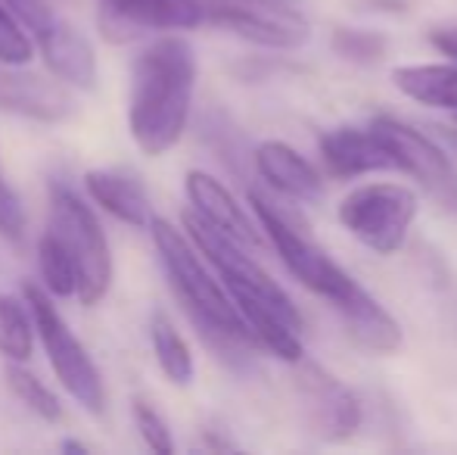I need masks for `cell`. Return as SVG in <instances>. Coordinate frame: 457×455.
Wrapping results in <instances>:
<instances>
[{
	"label": "cell",
	"instance_id": "6da1fadb",
	"mask_svg": "<svg viewBox=\"0 0 457 455\" xmlns=\"http://www.w3.org/2000/svg\"><path fill=\"white\" fill-rule=\"evenodd\" d=\"M196 91V50L181 35L153 41L131 66L128 131L146 156H162L184 138Z\"/></svg>",
	"mask_w": 457,
	"mask_h": 455
},
{
	"label": "cell",
	"instance_id": "7a4b0ae2",
	"mask_svg": "<svg viewBox=\"0 0 457 455\" xmlns=\"http://www.w3.org/2000/svg\"><path fill=\"white\" fill-rule=\"evenodd\" d=\"M249 206L255 209L259 225L268 234L277 256L283 259L287 272L293 274L302 287H308L312 293L324 297L327 303L343 316L345 328H349L352 334H367L370 328H377L386 309L305 234L302 222L287 215L271 197L259 194V190L249 194Z\"/></svg>",
	"mask_w": 457,
	"mask_h": 455
},
{
	"label": "cell",
	"instance_id": "3957f363",
	"mask_svg": "<svg viewBox=\"0 0 457 455\" xmlns=\"http://www.w3.org/2000/svg\"><path fill=\"white\" fill-rule=\"evenodd\" d=\"M146 228L153 234L165 274H169L171 287H175L178 299L184 303L193 324L205 337H215L221 343H255L230 293L209 272V262L203 259L196 243L187 237V231H178L171 222L156 219V215Z\"/></svg>",
	"mask_w": 457,
	"mask_h": 455
},
{
	"label": "cell",
	"instance_id": "277c9868",
	"mask_svg": "<svg viewBox=\"0 0 457 455\" xmlns=\"http://www.w3.org/2000/svg\"><path fill=\"white\" fill-rule=\"evenodd\" d=\"M22 297L31 312V322H35V337L44 346V356H47L56 381L62 383V390H66L87 415H94V418L103 415L106 412L103 375L94 365L91 352L85 350V343L69 328L62 312L54 306V297H50L41 284H25Z\"/></svg>",
	"mask_w": 457,
	"mask_h": 455
},
{
	"label": "cell",
	"instance_id": "5b68a950",
	"mask_svg": "<svg viewBox=\"0 0 457 455\" xmlns=\"http://www.w3.org/2000/svg\"><path fill=\"white\" fill-rule=\"evenodd\" d=\"M44 231H50L69 249L75 268H79L75 297L85 306H96L112 284V253H109V240L103 234V225L96 222L94 209L69 184L54 181Z\"/></svg>",
	"mask_w": 457,
	"mask_h": 455
},
{
	"label": "cell",
	"instance_id": "8992f818",
	"mask_svg": "<svg viewBox=\"0 0 457 455\" xmlns=\"http://www.w3.org/2000/svg\"><path fill=\"white\" fill-rule=\"evenodd\" d=\"M417 219L414 190L402 184H364L339 203V222L373 253H398Z\"/></svg>",
	"mask_w": 457,
	"mask_h": 455
},
{
	"label": "cell",
	"instance_id": "52a82bcc",
	"mask_svg": "<svg viewBox=\"0 0 457 455\" xmlns=\"http://www.w3.org/2000/svg\"><path fill=\"white\" fill-rule=\"evenodd\" d=\"M370 131L386 144L392 156V165L411 175L439 206L457 209V169L452 159L439 150V144L427 138L417 128L404 125V122L392 119V115H379L373 119Z\"/></svg>",
	"mask_w": 457,
	"mask_h": 455
},
{
	"label": "cell",
	"instance_id": "ba28073f",
	"mask_svg": "<svg viewBox=\"0 0 457 455\" xmlns=\"http://www.w3.org/2000/svg\"><path fill=\"white\" fill-rule=\"evenodd\" d=\"M205 19L262 47L295 50L308 41V19L289 0H203Z\"/></svg>",
	"mask_w": 457,
	"mask_h": 455
},
{
	"label": "cell",
	"instance_id": "9c48e42d",
	"mask_svg": "<svg viewBox=\"0 0 457 455\" xmlns=\"http://www.w3.org/2000/svg\"><path fill=\"white\" fill-rule=\"evenodd\" d=\"M106 41L131 44L146 31H187L205 22L203 0H96Z\"/></svg>",
	"mask_w": 457,
	"mask_h": 455
},
{
	"label": "cell",
	"instance_id": "30bf717a",
	"mask_svg": "<svg viewBox=\"0 0 457 455\" xmlns=\"http://www.w3.org/2000/svg\"><path fill=\"white\" fill-rule=\"evenodd\" d=\"M31 44L41 50L44 63L54 72V79H60L62 85L79 88V91H94L96 88V54L94 44L87 41V35H81L72 22L50 13L35 31H29Z\"/></svg>",
	"mask_w": 457,
	"mask_h": 455
},
{
	"label": "cell",
	"instance_id": "8fae6325",
	"mask_svg": "<svg viewBox=\"0 0 457 455\" xmlns=\"http://www.w3.org/2000/svg\"><path fill=\"white\" fill-rule=\"evenodd\" d=\"M184 190L190 200V213H196L212 228L234 237L243 247H262L259 225L249 219V213L237 203V197L224 188V181H218L215 175L203 169H190L184 178Z\"/></svg>",
	"mask_w": 457,
	"mask_h": 455
},
{
	"label": "cell",
	"instance_id": "7c38bea8",
	"mask_svg": "<svg viewBox=\"0 0 457 455\" xmlns=\"http://www.w3.org/2000/svg\"><path fill=\"white\" fill-rule=\"evenodd\" d=\"M10 72H0V110L29 115L37 122H60L72 115L75 100L69 85L60 79H41L31 72H16L22 66H6Z\"/></svg>",
	"mask_w": 457,
	"mask_h": 455
},
{
	"label": "cell",
	"instance_id": "4fadbf2b",
	"mask_svg": "<svg viewBox=\"0 0 457 455\" xmlns=\"http://www.w3.org/2000/svg\"><path fill=\"white\" fill-rule=\"evenodd\" d=\"M302 390H305V406L312 412V425L320 437L343 440L361 425L358 400L337 377L324 375L320 368H308L302 375Z\"/></svg>",
	"mask_w": 457,
	"mask_h": 455
},
{
	"label": "cell",
	"instance_id": "5bb4252c",
	"mask_svg": "<svg viewBox=\"0 0 457 455\" xmlns=\"http://www.w3.org/2000/svg\"><path fill=\"white\" fill-rule=\"evenodd\" d=\"M253 159L259 175L271 184L277 194L299 203L324 200V181H320L318 169L289 144H283V140H265V144L255 147Z\"/></svg>",
	"mask_w": 457,
	"mask_h": 455
},
{
	"label": "cell",
	"instance_id": "9a60e30c",
	"mask_svg": "<svg viewBox=\"0 0 457 455\" xmlns=\"http://www.w3.org/2000/svg\"><path fill=\"white\" fill-rule=\"evenodd\" d=\"M320 156H324L327 169L339 178H358V175H370V172L395 169L386 144L370 128L361 131V128L345 125L337 128V131H327L320 138Z\"/></svg>",
	"mask_w": 457,
	"mask_h": 455
},
{
	"label": "cell",
	"instance_id": "2e32d148",
	"mask_svg": "<svg viewBox=\"0 0 457 455\" xmlns=\"http://www.w3.org/2000/svg\"><path fill=\"white\" fill-rule=\"evenodd\" d=\"M85 190L103 213L131 228H146L153 222V203L146 188L134 175L115 169L85 172Z\"/></svg>",
	"mask_w": 457,
	"mask_h": 455
},
{
	"label": "cell",
	"instance_id": "e0dca14e",
	"mask_svg": "<svg viewBox=\"0 0 457 455\" xmlns=\"http://www.w3.org/2000/svg\"><path fill=\"white\" fill-rule=\"evenodd\" d=\"M392 81L408 100L436 110L457 113V63L439 66H398L392 69Z\"/></svg>",
	"mask_w": 457,
	"mask_h": 455
},
{
	"label": "cell",
	"instance_id": "ac0fdd59",
	"mask_svg": "<svg viewBox=\"0 0 457 455\" xmlns=\"http://www.w3.org/2000/svg\"><path fill=\"white\" fill-rule=\"evenodd\" d=\"M150 343H153V356H156L159 368H162V375L169 377L175 387L193 383L196 362H193L190 343L184 341V334L175 328V322H171L162 309H156L150 318Z\"/></svg>",
	"mask_w": 457,
	"mask_h": 455
},
{
	"label": "cell",
	"instance_id": "d6986e66",
	"mask_svg": "<svg viewBox=\"0 0 457 455\" xmlns=\"http://www.w3.org/2000/svg\"><path fill=\"white\" fill-rule=\"evenodd\" d=\"M35 350V322L25 306L10 293H0V356L6 362H29Z\"/></svg>",
	"mask_w": 457,
	"mask_h": 455
},
{
	"label": "cell",
	"instance_id": "ffe728a7",
	"mask_svg": "<svg viewBox=\"0 0 457 455\" xmlns=\"http://www.w3.org/2000/svg\"><path fill=\"white\" fill-rule=\"evenodd\" d=\"M37 272H41L44 291L50 297H75L79 291V268H75L69 249L50 231H44L37 240Z\"/></svg>",
	"mask_w": 457,
	"mask_h": 455
},
{
	"label": "cell",
	"instance_id": "44dd1931",
	"mask_svg": "<svg viewBox=\"0 0 457 455\" xmlns=\"http://www.w3.org/2000/svg\"><path fill=\"white\" fill-rule=\"evenodd\" d=\"M4 377H6V387L12 390V396H16V400L22 402L29 412H35L37 418L50 421V425L62 418V406H60V400L54 396V390H50L44 381H37L29 368H22V362L6 365Z\"/></svg>",
	"mask_w": 457,
	"mask_h": 455
},
{
	"label": "cell",
	"instance_id": "7402d4cb",
	"mask_svg": "<svg viewBox=\"0 0 457 455\" xmlns=\"http://www.w3.org/2000/svg\"><path fill=\"white\" fill-rule=\"evenodd\" d=\"M31 56H35V44H31L29 31L19 25L10 6L0 0V63L4 66H29Z\"/></svg>",
	"mask_w": 457,
	"mask_h": 455
},
{
	"label": "cell",
	"instance_id": "603a6c76",
	"mask_svg": "<svg viewBox=\"0 0 457 455\" xmlns=\"http://www.w3.org/2000/svg\"><path fill=\"white\" fill-rule=\"evenodd\" d=\"M386 38L377 31H355V29H337L333 31V50L343 60L352 63H377L386 54Z\"/></svg>",
	"mask_w": 457,
	"mask_h": 455
},
{
	"label": "cell",
	"instance_id": "cb8c5ba5",
	"mask_svg": "<svg viewBox=\"0 0 457 455\" xmlns=\"http://www.w3.org/2000/svg\"><path fill=\"white\" fill-rule=\"evenodd\" d=\"M134 421H137L140 437H144V443L150 446L153 452H159V455L175 452L169 421L162 418V412H159L156 406H150V402H144V400H134Z\"/></svg>",
	"mask_w": 457,
	"mask_h": 455
},
{
	"label": "cell",
	"instance_id": "d4e9b609",
	"mask_svg": "<svg viewBox=\"0 0 457 455\" xmlns=\"http://www.w3.org/2000/svg\"><path fill=\"white\" fill-rule=\"evenodd\" d=\"M25 234V209L19 194L10 188V181L4 178V169H0V237L19 243Z\"/></svg>",
	"mask_w": 457,
	"mask_h": 455
},
{
	"label": "cell",
	"instance_id": "484cf974",
	"mask_svg": "<svg viewBox=\"0 0 457 455\" xmlns=\"http://www.w3.org/2000/svg\"><path fill=\"white\" fill-rule=\"evenodd\" d=\"M429 44H433L439 54L452 56V60L457 63V29H436V31H429Z\"/></svg>",
	"mask_w": 457,
	"mask_h": 455
},
{
	"label": "cell",
	"instance_id": "4316f807",
	"mask_svg": "<svg viewBox=\"0 0 457 455\" xmlns=\"http://www.w3.org/2000/svg\"><path fill=\"white\" fill-rule=\"evenodd\" d=\"M62 452H79V455H85V452H91V450H87V446L81 443V440H66V443H62Z\"/></svg>",
	"mask_w": 457,
	"mask_h": 455
}]
</instances>
